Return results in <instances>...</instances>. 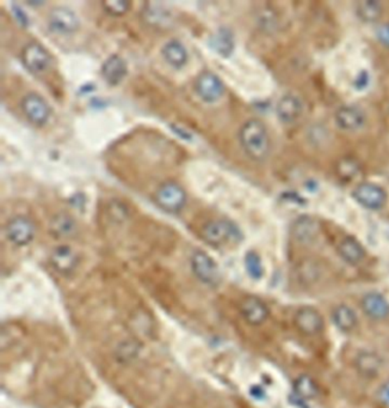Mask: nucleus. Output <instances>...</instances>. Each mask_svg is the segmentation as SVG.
Instances as JSON below:
<instances>
[{"instance_id":"19","label":"nucleus","mask_w":389,"mask_h":408,"mask_svg":"<svg viewBox=\"0 0 389 408\" xmlns=\"http://www.w3.org/2000/svg\"><path fill=\"white\" fill-rule=\"evenodd\" d=\"M128 73L127 62L119 54H111L103 62L102 76L110 85H117Z\"/></svg>"},{"instance_id":"35","label":"nucleus","mask_w":389,"mask_h":408,"mask_svg":"<svg viewBox=\"0 0 389 408\" xmlns=\"http://www.w3.org/2000/svg\"><path fill=\"white\" fill-rule=\"evenodd\" d=\"M251 394L254 396V399H262L264 391L260 387H254L251 389Z\"/></svg>"},{"instance_id":"1","label":"nucleus","mask_w":389,"mask_h":408,"mask_svg":"<svg viewBox=\"0 0 389 408\" xmlns=\"http://www.w3.org/2000/svg\"><path fill=\"white\" fill-rule=\"evenodd\" d=\"M239 141L254 161H264L270 153V136L260 120L250 119L244 122L239 129Z\"/></svg>"},{"instance_id":"2","label":"nucleus","mask_w":389,"mask_h":408,"mask_svg":"<svg viewBox=\"0 0 389 408\" xmlns=\"http://www.w3.org/2000/svg\"><path fill=\"white\" fill-rule=\"evenodd\" d=\"M202 239L212 247L239 244L242 239V230L228 219H214L205 223L201 231Z\"/></svg>"},{"instance_id":"13","label":"nucleus","mask_w":389,"mask_h":408,"mask_svg":"<svg viewBox=\"0 0 389 408\" xmlns=\"http://www.w3.org/2000/svg\"><path fill=\"white\" fill-rule=\"evenodd\" d=\"M242 318L251 326H259L267 321L270 310L258 297H245L240 303Z\"/></svg>"},{"instance_id":"12","label":"nucleus","mask_w":389,"mask_h":408,"mask_svg":"<svg viewBox=\"0 0 389 408\" xmlns=\"http://www.w3.org/2000/svg\"><path fill=\"white\" fill-rule=\"evenodd\" d=\"M336 124L338 127L348 131V132H355L360 131V128L365 127L367 122V115L362 108L348 104L344 107H340L337 111L335 115Z\"/></svg>"},{"instance_id":"11","label":"nucleus","mask_w":389,"mask_h":408,"mask_svg":"<svg viewBox=\"0 0 389 408\" xmlns=\"http://www.w3.org/2000/svg\"><path fill=\"white\" fill-rule=\"evenodd\" d=\"M294 325L304 335L314 337L324 330V318L314 308L303 307L296 311Z\"/></svg>"},{"instance_id":"10","label":"nucleus","mask_w":389,"mask_h":408,"mask_svg":"<svg viewBox=\"0 0 389 408\" xmlns=\"http://www.w3.org/2000/svg\"><path fill=\"white\" fill-rule=\"evenodd\" d=\"M48 27L54 33H75L80 27V20L72 8L55 6L48 13Z\"/></svg>"},{"instance_id":"16","label":"nucleus","mask_w":389,"mask_h":408,"mask_svg":"<svg viewBox=\"0 0 389 408\" xmlns=\"http://www.w3.org/2000/svg\"><path fill=\"white\" fill-rule=\"evenodd\" d=\"M303 113L302 101L294 95L283 96L276 106V114L283 124H293L301 118Z\"/></svg>"},{"instance_id":"18","label":"nucleus","mask_w":389,"mask_h":408,"mask_svg":"<svg viewBox=\"0 0 389 408\" xmlns=\"http://www.w3.org/2000/svg\"><path fill=\"white\" fill-rule=\"evenodd\" d=\"M365 315L374 320H383L389 315V303L381 293H369L360 301Z\"/></svg>"},{"instance_id":"24","label":"nucleus","mask_w":389,"mask_h":408,"mask_svg":"<svg viewBox=\"0 0 389 408\" xmlns=\"http://www.w3.org/2000/svg\"><path fill=\"white\" fill-rule=\"evenodd\" d=\"M338 252L342 259L350 265L360 264L365 256V248L353 237L343 239L338 247Z\"/></svg>"},{"instance_id":"20","label":"nucleus","mask_w":389,"mask_h":408,"mask_svg":"<svg viewBox=\"0 0 389 408\" xmlns=\"http://www.w3.org/2000/svg\"><path fill=\"white\" fill-rule=\"evenodd\" d=\"M50 232L57 239H70L78 232V225L72 216L60 212L50 218Z\"/></svg>"},{"instance_id":"29","label":"nucleus","mask_w":389,"mask_h":408,"mask_svg":"<svg viewBox=\"0 0 389 408\" xmlns=\"http://www.w3.org/2000/svg\"><path fill=\"white\" fill-rule=\"evenodd\" d=\"M246 271L252 279L258 281L263 276L264 268H263L262 259L256 252H249L245 256Z\"/></svg>"},{"instance_id":"32","label":"nucleus","mask_w":389,"mask_h":408,"mask_svg":"<svg viewBox=\"0 0 389 408\" xmlns=\"http://www.w3.org/2000/svg\"><path fill=\"white\" fill-rule=\"evenodd\" d=\"M379 399L382 404L389 407V379L386 381L385 384H382L379 389Z\"/></svg>"},{"instance_id":"17","label":"nucleus","mask_w":389,"mask_h":408,"mask_svg":"<svg viewBox=\"0 0 389 408\" xmlns=\"http://www.w3.org/2000/svg\"><path fill=\"white\" fill-rule=\"evenodd\" d=\"M357 372L365 379L376 377L382 369V358L373 351H362L355 359Z\"/></svg>"},{"instance_id":"34","label":"nucleus","mask_w":389,"mask_h":408,"mask_svg":"<svg viewBox=\"0 0 389 408\" xmlns=\"http://www.w3.org/2000/svg\"><path fill=\"white\" fill-rule=\"evenodd\" d=\"M377 35H379V38L382 42H385V43L389 45V24L382 25L380 30L377 31Z\"/></svg>"},{"instance_id":"33","label":"nucleus","mask_w":389,"mask_h":408,"mask_svg":"<svg viewBox=\"0 0 389 408\" xmlns=\"http://www.w3.org/2000/svg\"><path fill=\"white\" fill-rule=\"evenodd\" d=\"M13 11L15 13V16H16L17 20L18 22L21 23L22 25H28L29 23V20H28V16L25 15L24 11L22 10L20 6L17 4H13Z\"/></svg>"},{"instance_id":"5","label":"nucleus","mask_w":389,"mask_h":408,"mask_svg":"<svg viewBox=\"0 0 389 408\" xmlns=\"http://www.w3.org/2000/svg\"><path fill=\"white\" fill-rule=\"evenodd\" d=\"M353 197L360 206L367 210L380 211L387 204V192L381 185L373 182H363L353 190Z\"/></svg>"},{"instance_id":"8","label":"nucleus","mask_w":389,"mask_h":408,"mask_svg":"<svg viewBox=\"0 0 389 408\" xmlns=\"http://www.w3.org/2000/svg\"><path fill=\"white\" fill-rule=\"evenodd\" d=\"M191 268L198 281L210 286H216L221 281L220 269L216 262L208 254L196 251L191 256Z\"/></svg>"},{"instance_id":"3","label":"nucleus","mask_w":389,"mask_h":408,"mask_svg":"<svg viewBox=\"0 0 389 408\" xmlns=\"http://www.w3.org/2000/svg\"><path fill=\"white\" fill-rule=\"evenodd\" d=\"M156 205L168 213H177L185 206V190L175 181H165L158 185L154 193Z\"/></svg>"},{"instance_id":"14","label":"nucleus","mask_w":389,"mask_h":408,"mask_svg":"<svg viewBox=\"0 0 389 408\" xmlns=\"http://www.w3.org/2000/svg\"><path fill=\"white\" fill-rule=\"evenodd\" d=\"M141 18L146 24L156 29L168 28L173 22V13L160 3H146L141 11Z\"/></svg>"},{"instance_id":"15","label":"nucleus","mask_w":389,"mask_h":408,"mask_svg":"<svg viewBox=\"0 0 389 408\" xmlns=\"http://www.w3.org/2000/svg\"><path fill=\"white\" fill-rule=\"evenodd\" d=\"M78 255L70 246L66 244L54 248L53 252L50 254V264L54 269L62 276H70L71 273H73L78 266Z\"/></svg>"},{"instance_id":"28","label":"nucleus","mask_w":389,"mask_h":408,"mask_svg":"<svg viewBox=\"0 0 389 408\" xmlns=\"http://www.w3.org/2000/svg\"><path fill=\"white\" fill-rule=\"evenodd\" d=\"M360 173V165L353 158H344L337 165V175L342 181L350 182Z\"/></svg>"},{"instance_id":"6","label":"nucleus","mask_w":389,"mask_h":408,"mask_svg":"<svg viewBox=\"0 0 389 408\" xmlns=\"http://www.w3.org/2000/svg\"><path fill=\"white\" fill-rule=\"evenodd\" d=\"M22 111L25 118L35 126L47 124L52 114V108L47 99L37 92H29L22 99Z\"/></svg>"},{"instance_id":"4","label":"nucleus","mask_w":389,"mask_h":408,"mask_svg":"<svg viewBox=\"0 0 389 408\" xmlns=\"http://www.w3.org/2000/svg\"><path fill=\"white\" fill-rule=\"evenodd\" d=\"M21 60L25 69L30 72L43 73L52 66L53 57L40 42L29 41L22 48Z\"/></svg>"},{"instance_id":"23","label":"nucleus","mask_w":389,"mask_h":408,"mask_svg":"<svg viewBox=\"0 0 389 408\" xmlns=\"http://www.w3.org/2000/svg\"><path fill=\"white\" fill-rule=\"evenodd\" d=\"M332 321L338 330L348 333L356 328L358 320L353 309L348 305L339 304L332 311Z\"/></svg>"},{"instance_id":"30","label":"nucleus","mask_w":389,"mask_h":408,"mask_svg":"<svg viewBox=\"0 0 389 408\" xmlns=\"http://www.w3.org/2000/svg\"><path fill=\"white\" fill-rule=\"evenodd\" d=\"M102 6L107 13H111L114 16H119V15L127 13L128 10L131 8V3L128 0H104Z\"/></svg>"},{"instance_id":"26","label":"nucleus","mask_w":389,"mask_h":408,"mask_svg":"<svg viewBox=\"0 0 389 408\" xmlns=\"http://www.w3.org/2000/svg\"><path fill=\"white\" fill-rule=\"evenodd\" d=\"M294 395L298 396L302 400L307 401L316 399L319 395V386L316 382V379L309 375H300L294 381Z\"/></svg>"},{"instance_id":"25","label":"nucleus","mask_w":389,"mask_h":408,"mask_svg":"<svg viewBox=\"0 0 389 408\" xmlns=\"http://www.w3.org/2000/svg\"><path fill=\"white\" fill-rule=\"evenodd\" d=\"M210 45L215 52L222 57H230L233 53V34L227 28H220L212 35L210 40Z\"/></svg>"},{"instance_id":"9","label":"nucleus","mask_w":389,"mask_h":408,"mask_svg":"<svg viewBox=\"0 0 389 408\" xmlns=\"http://www.w3.org/2000/svg\"><path fill=\"white\" fill-rule=\"evenodd\" d=\"M195 90L208 104L216 102L225 92V85L220 77L212 71H202L195 80Z\"/></svg>"},{"instance_id":"21","label":"nucleus","mask_w":389,"mask_h":408,"mask_svg":"<svg viewBox=\"0 0 389 408\" xmlns=\"http://www.w3.org/2000/svg\"><path fill=\"white\" fill-rule=\"evenodd\" d=\"M293 236L300 244H309L313 239H316L318 232H319V225L316 219L311 218L309 216H302L296 219L293 227Z\"/></svg>"},{"instance_id":"27","label":"nucleus","mask_w":389,"mask_h":408,"mask_svg":"<svg viewBox=\"0 0 389 408\" xmlns=\"http://www.w3.org/2000/svg\"><path fill=\"white\" fill-rule=\"evenodd\" d=\"M382 5L379 1H360L357 5V15L367 23L379 21L382 16Z\"/></svg>"},{"instance_id":"7","label":"nucleus","mask_w":389,"mask_h":408,"mask_svg":"<svg viewBox=\"0 0 389 408\" xmlns=\"http://www.w3.org/2000/svg\"><path fill=\"white\" fill-rule=\"evenodd\" d=\"M36 227L31 219L25 216H15L5 225V235L15 246L23 247L35 237Z\"/></svg>"},{"instance_id":"31","label":"nucleus","mask_w":389,"mask_h":408,"mask_svg":"<svg viewBox=\"0 0 389 408\" xmlns=\"http://www.w3.org/2000/svg\"><path fill=\"white\" fill-rule=\"evenodd\" d=\"M369 84H370V76L365 71L360 72L355 80H353V87L358 91L365 90L369 87Z\"/></svg>"},{"instance_id":"22","label":"nucleus","mask_w":389,"mask_h":408,"mask_svg":"<svg viewBox=\"0 0 389 408\" xmlns=\"http://www.w3.org/2000/svg\"><path fill=\"white\" fill-rule=\"evenodd\" d=\"M163 57L165 60L176 69L184 66L186 62H188L189 54L188 50L183 45V42L177 40V38H171L168 40L161 50Z\"/></svg>"}]
</instances>
